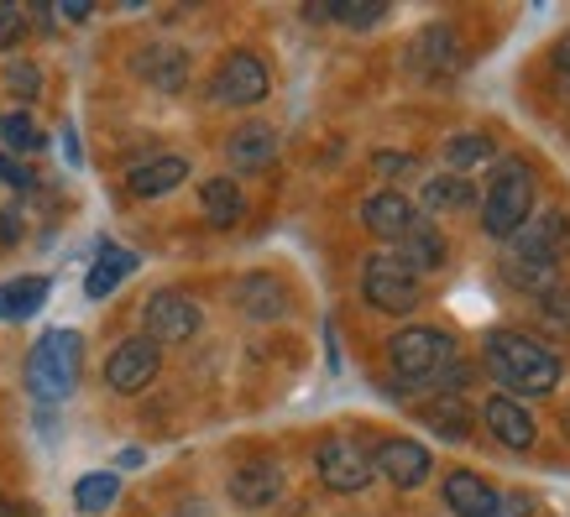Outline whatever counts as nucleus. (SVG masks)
<instances>
[{
  "label": "nucleus",
  "mask_w": 570,
  "mask_h": 517,
  "mask_svg": "<svg viewBox=\"0 0 570 517\" xmlns=\"http://www.w3.org/2000/svg\"><path fill=\"white\" fill-rule=\"evenodd\" d=\"M487 366L502 387H513L523 397H544L560 387V361L554 350H544L539 340L519 335V329H492L487 335Z\"/></svg>",
  "instance_id": "1"
},
{
  "label": "nucleus",
  "mask_w": 570,
  "mask_h": 517,
  "mask_svg": "<svg viewBox=\"0 0 570 517\" xmlns=\"http://www.w3.org/2000/svg\"><path fill=\"white\" fill-rule=\"evenodd\" d=\"M314 470H320V481L330 486V491H341V497H351V491H362L377 470H372V455H366L356 439H325L320 445V455H314Z\"/></svg>",
  "instance_id": "10"
},
{
  "label": "nucleus",
  "mask_w": 570,
  "mask_h": 517,
  "mask_svg": "<svg viewBox=\"0 0 570 517\" xmlns=\"http://www.w3.org/2000/svg\"><path fill=\"white\" fill-rule=\"evenodd\" d=\"M147 340L163 350V345H184L199 335V325H205V314H199V304H194L189 294H174V288H163V294H153V304H147Z\"/></svg>",
  "instance_id": "9"
},
{
  "label": "nucleus",
  "mask_w": 570,
  "mask_h": 517,
  "mask_svg": "<svg viewBox=\"0 0 570 517\" xmlns=\"http://www.w3.org/2000/svg\"><path fill=\"white\" fill-rule=\"evenodd\" d=\"M184 178H189V162L168 152V157H153V162H137L126 183H131L137 199H163V193H174Z\"/></svg>",
  "instance_id": "19"
},
{
  "label": "nucleus",
  "mask_w": 570,
  "mask_h": 517,
  "mask_svg": "<svg viewBox=\"0 0 570 517\" xmlns=\"http://www.w3.org/2000/svg\"><path fill=\"white\" fill-rule=\"evenodd\" d=\"M440 157H445V168L461 178V172H471V168H487V162L498 157V141L482 137V131H476V137H450Z\"/></svg>",
  "instance_id": "24"
},
{
  "label": "nucleus",
  "mask_w": 570,
  "mask_h": 517,
  "mask_svg": "<svg viewBox=\"0 0 570 517\" xmlns=\"http://www.w3.org/2000/svg\"><path fill=\"white\" fill-rule=\"evenodd\" d=\"M330 17H335V21H346V27H377V21L387 17V6H382V0H366V6L335 0V6H330Z\"/></svg>",
  "instance_id": "31"
},
{
  "label": "nucleus",
  "mask_w": 570,
  "mask_h": 517,
  "mask_svg": "<svg viewBox=\"0 0 570 517\" xmlns=\"http://www.w3.org/2000/svg\"><path fill=\"white\" fill-rule=\"evenodd\" d=\"M445 501L455 517H492L498 513V491L476 476V470H450L445 476Z\"/></svg>",
  "instance_id": "17"
},
{
  "label": "nucleus",
  "mask_w": 570,
  "mask_h": 517,
  "mask_svg": "<svg viewBox=\"0 0 570 517\" xmlns=\"http://www.w3.org/2000/svg\"><path fill=\"white\" fill-rule=\"evenodd\" d=\"M0 517H21V513H17V501H6V497H0Z\"/></svg>",
  "instance_id": "38"
},
{
  "label": "nucleus",
  "mask_w": 570,
  "mask_h": 517,
  "mask_svg": "<svg viewBox=\"0 0 570 517\" xmlns=\"http://www.w3.org/2000/svg\"><path fill=\"white\" fill-rule=\"evenodd\" d=\"M0 141L11 147V152H42V131H37V121L27 116V110H11V116H0Z\"/></svg>",
  "instance_id": "29"
},
{
  "label": "nucleus",
  "mask_w": 570,
  "mask_h": 517,
  "mask_svg": "<svg viewBox=\"0 0 570 517\" xmlns=\"http://www.w3.org/2000/svg\"><path fill=\"white\" fill-rule=\"evenodd\" d=\"M529 215H534V172L523 168L519 157H508L492 168V183L482 193V230L498 241H513Z\"/></svg>",
  "instance_id": "3"
},
{
  "label": "nucleus",
  "mask_w": 570,
  "mask_h": 517,
  "mask_svg": "<svg viewBox=\"0 0 570 517\" xmlns=\"http://www.w3.org/2000/svg\"><path fill=\"white\" fill-rule=\"evenodd\" d=\"M79 371H85V340H79V329H48L27 350V387L42 402H63L79 387Z\"/></svg>",
  "instance_id": "2"
},
{
  "label": "nucleus",
  "mask_w": 570,
  "mask_h": 517,
  "mask_svg": "<svg viewBox=\"0 0 570 517\" xmlns=\"http://www.w3.org/2000/svg\"><path fill=\"white\" fill-rule=\"evenodd\" d=\"M199 205H205V220L220 225V230L246 215V199H242V189H236L230 178H209L205 189H199Z\"/></svg>",
  "instance_id": "23"
},
{
  "label": "nucleus",
  "mask_w": 570,
  "mask_h": 517,
  "mask_svg": "<svg viewBox=\"0 0 570 517\" xmlns=\"http://www.w3.org/2000/svg\"><path fill=\"white\" fill-rule=\"evenodd\" d=\"M0 178H6V183H17V189H27V183H32V172L21 168L11 152H0Z\"/></svg>",
  "instance_id": "35"
},
{
  "label": "nucleus",
  "mask_w": 570,
  "mask_h": 517,
  "mask_svg": "<svg viewBox=\"0 0 570 517\" xmlns=\"http://www.w3.org/2000/svg\"><path fill=\"white\" fill-rule=\"evenodd\" d=\"M131 272H137V257H131L126 246H100V257H95V267H89V277H85V294L110 298Z\"/></svg>",
  "instance_id": "21"
},
{
  "label": "nucleus",
  "mask_w": 570,
  "mask_h": 517,
  "mask_svg": "<svg viewBox=\"0 0 570 517\" xmlns=\"http://www.w3.org/2000/svg\"><path fill=\"white\" fill-rule=\"evenodd\" d=\"M570 251V220L566 209H534L513 236V261L523 267H554Z\"/></svg>",
  "instance_id": "6"
},
{
  "label": "nucleus",
  "mask_w": 570,
  "mask_h": 517,
  "mask_svg": "<svg viewBox=\"0 0 570 517\" xmlns=\"http://www.w3.org/2000/svg\"><path fill=\"white\" fill-rule=\"evenodd\" d=\"M539 298H544V319L570 329V288H550V294H539Z\"/></svg>",
  "instance_id": "32"
},
{
  "label": "nucleus",
  "mask_w": 570,
  "mask_h": 517,
  "mask_svg": "<svg viewBox=\"0 0 570 517\" xmlns=\"http://www.w3.org/2000/svg\"><path fill=\"white\" fill-rule=\"evenodd\" d=\"M116 460H121V470H137L141 466V449H121Z\"/></svg>",
  "instance_id": "37"
},
{
  "label": "nucleus",
  "mask_w": 570,
  "mask_h": 517,
  "mask_svg": "<svg viewBox=\"0 0 570 517\" xmlns=\"http://www.w3.org/2000/svg\"><path fill=\"white\" fill-rule=\"evenodd\" d=\"M455 356V340H450L445 329H434V325H409V329H397L393 345H387V361H393V371L403 381H434L440 371H445V361Z\"/></svg>",
  "instance_id": "4"
},
{
  "label": "nucleus",
  "mask_w": 570,
  "mask_h": 517,
  "mask_svg": "<svg viewBox=\"0 0 570 517\" xmlns=\"http://www.w3.org/2000/svg\"><path fill=\"white\" fill-rule=\"evenodd\" d=\"M424 424H430L440 439H466L471 434V408L461 402V397H434L430 408H424Z\"/></svg>",
  "instance_id": "27"
},
{
  "label": "nucleus",
  "mask_w": 570,
  "mask_h": 517,
  "mask_svg": "<svg viewBox=\"0 0 570 517\" xmlns=\"http://www.w3.org/2000/svg\"><path fill=\"white\" fill-rule=\"evenodd\" d=\"M163 377V350H157L147 335H137V340H121L116 350H110V361H105V387L110 392H147L153 381Z\"/></svg>",
  "instance_id": "8"
},
{
  "label": "nucleus",
  "mask_w": 570,
  "mask_h": 517,
  "mask_svg": "<svg viewBox=\"0 0 570 517\" xmlns=\"http://www.w3.org/2000/svg\"><path fill=\"white\" fill-rule=\"evenodd\" d=\"M362 294L377 314H414L419 309V277L403 267L397 251H372L362 267Z\"/></svg>",
  "instance_id": "5"
},
{
  "label": "nucleus",
  "mask_w": 570,
  "mask_h": 517,
  "mask_svg": "<svg viewBox=\"0 0 570 517\" xmlns=\"http://www.w3.org/2000/svg\"><path fill=\"white\" fill-rule=\"evenodd\" d=\"M273 157H277V131L267 121H246L230 131V141H225V162L236 172H262V168H273Z\"/></svg>",
  "instance_id": "16"
},
{
  "label": "nucleus",
  "mask_w": 570,
  "mask_h": 517,
  "mask_svg": "<svg viewBox=\"0 0 570 517\" xmlns=\"http://www.w3.org/2000/svg\"><path fill=\"white\" fill-rule=\"evenodd\" d=\"M362 225L377 236V241H403V236L419 225V209L409 205L397 189H382V193H372V199L362 205Z\"/></svg>",
  "instance_id": "14"
},
{
  "label": "nucleus",
  "mask_w": 570,
  "mask_h": 517,
  "mask_svg": "<svg viewBox=\"0 0 570 517\" xmlns=\"http://www.w3.org/2000/svg\"><path fill=\"white\" fill-rule=\"evenodd\" d=\"M242 309L252 314V319H277V314L288 309V298H283V288H277L273 277H246L242 282Z\"/></svg>",
  "instance_id": "28"
},
{
  "label": "nucleus",
  "mask_w": 570,
  "mask_h": 517,
  "mask_svg": "<svg viewBox=\"0 0 570 517\" xmlns=\"http://www.w3.org/2000/svg\"><path fill=\"white\" fill-rule=\"evenodd\" d=\"M0 84L11 89L17 100H37V95H42V69H37L32 58H11L6 73H0Z\"/></svg>",
  "instance_id": "30"
},
{
  "label": "nucleus",
  "mask_w": 570,
  "mask_h": 517,
  "mask_svg": "<svg viewBox=\"0 0 570 517\" xmlns=\"http://www.w3.org/2000/svg\"><path fill=\"white\" fill-rule=\"evenodd\" d=\"M476 193H471L466 178H455V172H440V178H430L424 183V193H419V205L430 209V215H445V209H466Z\"/></svg>",
  "instance_id": "26"
},
{
  "label": "nucleus",
  "mask_w": 570,
  "mask_h": 517,
  "mask_svg": "<svg viewBox=\"0 0 570 517\" xmlns=\"http://www.w3.org/2000/svg\"><path fill=\"white\" fill-rule=\"evenodd\" d=\"M48 294H52V282L48 277H11L6 288H0V319L6 325H21V319H32L42 304H48Z\"/></svg>",
  "instance_id": "20"
},
{
  "label": "nucleus",
  "mask_w": 570,
  "mask_h": 517,
  "mask_svg": "<svg viewBox=\"0 0 570 517\" xmlns=\"http://www.w3.org/2000/svg\"><path fill=\"white\" fill-rule=\"evenodd\" d=\"M372 168H377L382 178H403V172L414 168V157H409V152H377V157H372Z\"/></svg>",
  "instance_id": "34"
},
{
  "label": "nucleus",
  "mask_w": 570,
  "mask_h": 517,
  "mask_svg": "<svg viewBox=\"0 0 570 517\" xmlns=\"http://www.w3.org/2000/svg\"><path fill=\"white\" fill-rule=\"evenodd\" d=\"M554 69H560V95L570 100V37L560 42V48H554Z\"/></svg>",
  "instance_id": "36"
},
{
  "label": "nucleus",
  "mask_w": 570,
  "mask_h": 517,
  "mask_svg": "<svg viewBox=\"0 0 570 517\" xmlns=\"http://www.w3.org/2000/svg\"><path fill=\"white\" fill-rule=\"evenodd\" d=\"M283 497V466L277 460H246L242 470H230V501L257 513V507H273Z\"/></svg>",
  "instance_id": "13"
},
{
  "label": "nucleus",
  "mask_w": 570,
  "mask_h": 517,
  "mask_svg": "<svg viewBox=\"0 0 570 517\" xmlns=\"http://www.w3.org/2000/svg\"><path fill=\"white\" fill-rule=\"evenodd\" d=\"M372 470H382L397 491H414V486L430 481L434 460H430V449L419 445V439H403V434H397V439H382V445L372 449Z\"/></svg>",
  "instance_id": "11"
},
{
  "label": "nucleus",
  "mask_w": 570,
  "mask_h": 517,
  "mask_svg": "<svg viewBox=\"0 0 570 517\" xmlns=\"http://www.w3.org/2000/svg\"><path fill=\"white\" fill-rule=\"evenodd\" d=\"M409 69L424 79V84H450L455 73H461V42L450 27H430V32L414 37V48H409Z\"/></svg>",
  "instance_id": "12"
},
{
  "label": "nucleus",
  "mask_w": 570,
  "mask_h": 517,
  "mask_svg": "<svg viewBox=\"0 0 570 517\" xmlns=\"http://www.w3.org/2000/svg\"><path fill=\"white\" fill-rule=\"evenodd\" d=\"M21 32H27V21H21V11H11V6H0V48H17Z\"/></svg>",
  "instance_id": "33"
},
{
  "label": "nucleus",
  "mask_w": 570,
  "mask_h": 517,
  "mask_svg": "<svg viewBox=\"0 0 570 517\" xmlns=\"http://www.w3.org/2000/svg\"><path fill=\"white\" fill-rule=\"evenodd\" d=\"M487 429L498 434L508 449H529L534 445V418H529V408L523 402H513V397H487Z\"/></svg>",
  "instance_id": "18"
},
{
  "label": "nucleus",
  "mask_w": 570,
  "mask_h": 517,
  "mask_svg": "<svg viewBox=\"0 0 570 517\" xmlns=\"http://www.w3.org/2000/svg\"><path fill=\"white\" fill-rule=\"evenodd\" d=\"M397 257H403V267L409 272H434L440 261H445V241H440V230H430V225H414L403 241H397Z\"/></svg>",
  "instance_id": "22"
},
{
  "label": "nucleus",
  "mask_w": 570,
  "mask_h": 517,
  "mask_svg": "<svg viewBox=\"0 0 570 517\" xmlns=\"http://www.w3.org/2000/svg\"><path fill=\"white\" fill-rule=\"evenodd\" d=\"M131 69L153 89H163V95H178V89L189 84V52L174 48V42H153V48H141L131 58Z\"/></svg>",
  "instance_id": "15"
},
{
  "label": "nucleus",
  "mask_w": 570,
  "mask_h": 517,
  "mask_svg": "<svg viewBox=\"0 0 570 517\" xmlns=\"http://www.w3.org/2000/svg\"><path fill=\"white\" fill-rule=\"evenodd\" d=\"M267 89H273V73H267V63H262L257 52H230L220 69H215V79H209V100L242 110V105L267 100Z\"/></svg>",
  "instance_id": "7"
},
{
  "label": "nucleus",
  "mask_w": 570,
  "mask_h": 517,
  "mask_svg": "<svg viewBox=\"0 0 570 517\" xmlns=\"http://www.w3.org/2000/svg\"><path fill=\"white\" fill-rule=\"evenodd\" d=\"M116 497H121V481L110 476V470H89V476H79V486H73V507L79 513H110L116 507Z\"/></svg>",
  "instance_id": "25"
}]
</instances>
